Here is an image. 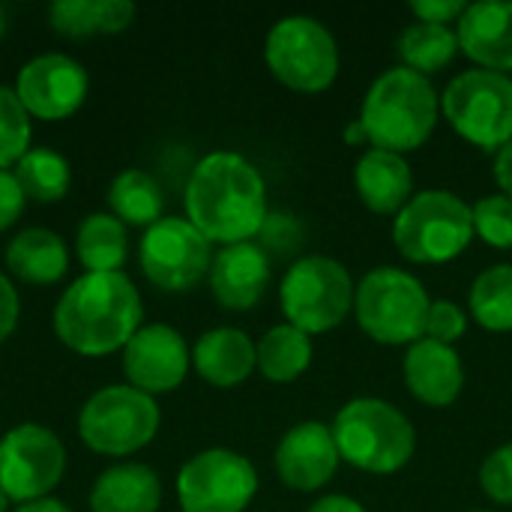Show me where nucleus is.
Listing matches in <instances>:
<instances>
[{"instance_id":"1","label":"nucleus","mask_w":512,"mask_h":512,"mask_svg":"<svg viewBox=\"0 0 512 512\" xmlns=\"http://www.w3.org/2000/svg\"><path fill=\"white\" fill-rule=\"evenodd\" d=\"M183 204L186 219L222 246L249 243L270 216L261 171L231 150H216L195 165Z\"/></svg>"},{"instance_id":"2","label":"nucleus","mask_w":512,"mask_h":512,"mask_svg":"<svg viewBox=\"0 0 512 512\" xmlns=\"http://www.w3.org/2000/svg\"><path fill=\"white\" fill-rule=\"evenodd\" d=\"M144 303L132 279L120 273H84L54 306L57 339L84 357H105L126 348L141 330Z\"/></svg>"},{"instance_id":"3","label":"nucleus","mask_w":512,"mask_h":512,"mask_svg":"<svg viewBox=\"0 0 512 512\" xmlns=\"http://www.w3.org/2000/svg\"><path fill=\"white\" fill-rule=\"evenodd\" d=\"M438 114L441 96L432 81L405 66H393L372 81L357 120L372 147L405 156L432 138Z\"/></svg>"},{"instance_id":"4","label":"nucleus","mask_w":512,"mask_h":512,"mask_svg":"<svg viewBox=\"0 0 512 512\" xmlns=\"http://www.w3.org/2000/svg\"><path fill=\"white\" fill-rule=\"evenodd\" d=\"M330 429L342 462L366 474H396L417 450L411 420L396 405L372 396L351 399Z\"/></svg>"},{"instance_id":"5","label":"nucleus","mask_w":512,"mask_h":512,"mask_svg":"<svg viewBox=\"0 0 512 512\" xmlns=\"http://www.w3.org/2000/svg\"><path fill=\"white\" fill-rule=\"evenodd\" d=\"M474 240V207L447 189L417 192L393 222V243L414 264H447Z\"/></svg>"},{"instance_id":"6","label":"nucleus","mask_w":512,"mask_h":512,"mask_svg":"<svg viewBox=\"0 0 512 512\" xmlns=\"http://www.w3.org/2000/svg\"><path fill=\"white\" fill-rule=\"evenodd\" d=\"M429 294L417 276L399 267L369 270L354 294L360 330L381 345H414L426 336Z\"/></svg>"},{"instance_id":"7","label":"nucleus","mask_w":512,"mask_h":512,"mask_svg":"<svg viewBox=\"0 0 512 512\" xmlns=\"http://www.w3.org/2000/svg\"><path fill=\"white\" fill-rule=\"evenodd\" d=\"M357 285L342 261L330 255H306L294 261L279 285L285 324L318 336L336 330L354 309Z\"/></svg>"},{"instance_id":"8","label":"nucleus","mask_w":512,"mask_h":512,"mask_svg":"<svg viewBox=\"0 0 512 512\" xmlns=\"http://www.w3.org/2000/svg\"><path fill=\"white\" fill-rule=\"evenodd\" d=\"M264 60L276 81L300 93H321L339 75V45L312 15L279 18L264 42Z\"/></svg>"},{"instance_id":"9","label":"nucleus","mask_w":512,"mask_h":512,"mask_svg":"<svg viewBox=\"0 0 512 512\" xmlns=\"http://www.w3.org/2000/svg\"><path fill=\"white\" fill-rule=\"evenodd\" d=\"M441 111L465 141L498 153L512 141V75L492 69L456 75L441 96Z\"/></svg>"},{"instance_id":"10","label":"nucleus","mask_w":512,"mask_h":512,"mask_svg":"<svg viewBox=\"0 0 512 512\" xmlns=\"http://www.w3.org/2000/svg\"><path fill=\"white\" fill-rule=\"evenodd\" d=\"M159 432V405L153 396L114 384L93 393L78 414L81 441L99 456H129L147 447Z\"/></svg>"},{"instance_id":"11","label":"nucleus","mask_w":512,"mask_h":512,"mask_svg":"<svg viewBox=\"0 0 512 512\" xmlns=\"http://www.w3.org/2000/svg\"><path fill=\"white\" fill-rule=\"evenodd\" d=\"M255 492V465L225 447L192 456L177 474V501L183 512H243Z\"/></svg>"},{"instance_id":"12","label":"nucleus","mask_w":512,"mask_h":512,"mask_svg":"<svg viewBox=\"0 0 512 512\" xmlns=\"http://www.w3.org/2000/svg\"><path fill=\"white\" fill-rule=\"evenodd\" d=\"M141 270L144 276L171 294L195 288L204 276H210L213 252L210 240L180 216H162L141 237Z\"/></svg>"},{"instance_id":"13","label":"nucleus","mask_w":512,"mask_h":512,"mask_svg":"<svg viewBox=\"0 0 512 512\" xmlns=\"http://www.w3.org/2000/svg\"><path fill=\"white\" fill-rule=\"evenodd\" d=\"M66 450L60 438L36 423H21L0 438V489L9 501L48 498L63 480Z\"/></svg>"},{"instance_id":"14","label":"nucleus","mask_w":512,"mask_h":512,"mask_svg":"<svg viewBox=\"0 0 512 512\" xmlns=\"http://www.w3.org/2000/svg\"><path fill=\"white\" fill-rule=\"evenodd\" d=\"M90 78L69 54H39L21 66L15 93L30 117L63 120L75 114L87 96Z\"/></svg>"},{"instance_id":"15","label":"nucleus","mask_w":512,"mask_h":512,"mask_svg":"<svg viewBox=\"0 0 512 512\" xmlns=\"http://www.w3.org/2000/svg\"><path fill=\"white\" fill-rule=\"evenodd\" d=\"M189 360L192 357L183 336L168 324L141 327L123 348V372L129 387L147 396L177 390L189 372Z\"/></svg>"},{"instance_id":"16","label":"nucleus","mask_w":512,"mask_h":512,"mask_svg":"<svg viewBox=\"0 0 512 512\" xmlns=\"http://www.w3.org/2000/svg\"><path fill=\"white\" fill-rule=\"evenodd\" d=\"M339 447L333 429L315 420L291 426L276 447V474L294 492H318L339 471Z\"/></svg>"},{"instance_id":"17","label":"nucleus","mask_w":512,"mask_h":512,"mask_svg":"<svg viewBox=\"0 0 512 512\" xmlns=\"http://www.w3.org/2000/svg\"><path fill=\"white\" fill-rule=\"evenodd\" d=\"M270 285V258L258 243L222 246L210 264V291L219 306L246 312L261 303Z\"/></svg>"},{"instance_id":"18","label":"nucleus","mask_w":512,"mask_h":512,"mask_svg":"<svg viewBox=\"0 0 512 512\" xmlns=\"http://www.w3.org/2000/svg\"><path fill=\"white\" fill-rule=\"evenodd\" d=\"M459 48L477 63V69L512 72V3L477 0L468 3L456 24Z\"/></svg>"},{"instance_id":"19","label":"nucleus","mask_w":512,"mask_h":512,"mask_svg":"<svg viewBox=\"0 0 512 512\" xmlns=\"http://www.w3.org/2000/svg\"><path fill=\"white\" fill-rule=\"evenodd\" d=\"M405 384L417 402L429 408H450L465 390V366L456 348L435 339H420L408 345Z\"/></svg>"},{"instance_id":"20","label":"nucleus","mask_w":512,"mask_h":512,"mask_svg":"<svg viewBox=\"0 0 512 512\" xmlns=\"http://www.w3.org/2000/svg\"><path fill=\"white\" fill-rule=\"evenodd\" d=\"M354 186L360 201L381 216H399L414 198V174L408 159L378 147H369L360 156L354 168Z\"/></svg>"},{"instance_id":"21","label":"nucleus","mask_w":512,"mask_h":512,"mask_svg":"<svg viewBox=\"0 0 512 512\" xmlns=\"http://www.w3.org/2000/svg\"><path fill=\"white\" fill-rule=\"evenodd\" d=\"M192 366L207 384L231 390L240 387L258 369V348L243 330L216 327L195 342Z\"/></svg>"},{"instance_id":"22","label":"nucleus","mask_w":512,"mask_h":512,"mask_svg":"<svg viewBox=\"0 0 512 512\" xmlns=\"http://www.w3.org/2000/svg\"><path fill=\"white\" fill-rule=\"evenodd\" d=\"M162 504V483L153 468L123 462L108 468L90 489L93 512H156Z\"/></svg>"},{"instance_id":"23","label":"nucleus","mask_w":512,"mask_h":512,"mask_svg":"<svg viewBox=\"0 0 512 512\" xmlns=\"http://www.w3.org/2000/svg\"><path fill=\"white\" fill-rule=\"evenodd\" d=\"M6 267L27 285H54L66 276L69 252L60 234L48 228H24L6 246Z\"/></svg>"},{"instance_id":"24","label":"nucleus","mask_w":512,"mask_h":512,"mask_svg":"<svg viewBox=\"0 0 512 512\" xmlns=\"http://www.w3.org/2000/svg\"><path fill=\"white\" fill-rule=\"evenodd\" d=\"M51 27L63 36L81 39L96 33H120L135 18L129 0H57L48 9Z\"/></svg>"},{"instance_id":"25","label":"nucleus","mask_w":512,"mask_h":512,"mask_svg":"<svg viewBox=\"0 0 512 512\" xmlns=\"http://www.w3.org/2000/svg\"><path fill=\"white\" fill-rule=\"evenodd\" d=\"M75 252L87 273H120L129 252L126 225L114 213H90L75 234Z\"/></svg>"},{"instance_id":"26","label":"nucleus","mask_w":512,"mask_h":512,"mask_svg":"<svg viewBox=\"0 0 512 512\" xmlns=\"http://www.w3.org/2000/svg\"><path fill=\"white\" fill-rule=\"evenodd\" d=\"M255 348H258V369L273 384L297 381L309 369L312 354H315L312 336L297 330V327H291V324L270 327Z\"/></svg>"},{"instance_id":"27","label":"nucleus","mask_w":512,"mask_h":512,"mask_svg":"<svg viewBox=\"0 0 512 512\" xmlns=\"http://www.w3.org/2000/svg\"><path fill=\"white\" fill-rule=\"evenodd\" d=\"M108 207L123 225H156L165 210L162 186L141 168H129L114 177L108 189Z\"/></svg>"},{"instance_id":"28","label":"nucleus","mask_w":512,"mask_h":512,"mask_svg":"<svg viewBox=\"0 0 512 512\" xmlns=\"http://www.w3.org/2000/svg\"><path fill=\"white\" fill-rule=\"evenodd\" d=\"M399 57L402 66L420 75H432L438 69H444L447 63H453V57L462 51L459 48V36L453 27L444 24H429V21H414L402 30L399 42Z\"/></svg>"},{"instance_id":"29","label":"nucleus","mask_w":512,"mask_h":512,"mask_svg":"<svg viewBox=\"0 0 512 512\" xmlns=\"http://www.w3.org/2000/svg\"><path fill=\"white\" fill-rule=\"evenodd\" d=\"M12 174H15L24 198H33L39 204L60 201L69 192V183H72L69 162L57 150H48V147L27 150Z\"/></svg>"},{"instance_id":"30","label":"nucleus","mask_w":512,"mask_h":512,"mask_svg":"<svg viewBox=\"0 0 512 512\" xmlns=\"http://www.w3.org/2000/svg\"><path fill=\"white\" fill-rule=\"evenodd\" d=\"M468 309L483 330L510 333L512 330V264L483 270L468 297Z\"/></svg>"},{"instance_id":"31","label":"nucleus","mask_w":512,"mask_h":512,"mask_svg":"<svg viewBox=\"0 0 512 512\" xmlns=\"http://www.w3.org/2000/svg\"><path fill=\"white\" fill-rule=\"evenodd\" d=\"M30 114L21 105L18 93L12 87L0 84V171L15 168L21 156L30 150Z\"/></svg>"},{"instance_id":"32","label":"nucleus","mask_w":512,"mask_h":512,"mask_svg":"<svg viewBox=\"0 0 512 512\" xmlns=\"http://www.w3.org/2000/svg\"><path fill=\"white\" fill-rule=\"evenodd\" d=\"M474 234L495 249H512V198H480L474 204Z\"/></svg>"},{"instance_id":"33","label":"nucleus","mask_w":512,"mask_h":512,"mask_svg":"<svg viewBox=\"0 0 512 512\" xmlns=\"http://www.w3.org/2000/svg\"><path fill=\"white\" fill-rule=\"evenodd\" d=\"M480 489L489 501L512 507V444L492 450L480 465Z\"/></svg>"},{"instance_id":"34","label":"nucleus","mask_w":512,"mask_h":512,"mask_svg":"<svg viewBox=\"0 0 512 512\" xmlns=\"http://www.w3.org/2000/svg\"><path fill=\"white\" fill-rule=\"evenodd\" d=\"M465 330H468V315H465V309L459 303H453V300H432L423 339H435V342L453 348L465 336Z\"/></svg>"},{"instance_id":"35","label":"nucleus","mask_w":512,"mask_h":512,"mask_svg":"<svg viewBox=\"0 0 512 512\" xmlns=\"http://www.w3.org/2000/svg\"><path fill=\"white\" fill-rule=\"evenodd\" d=\"M468 3L465 0H414L411 12L417 15V21H429V24H459V18L465 15Z\"/></svg>"},{"instance_id":"36","label":"nucleus","mask_w":512,"mask_h":512,"mask_svg":"<svg viewBox=\"0 0 512 512\" xmlns=\"http://www.w3.org/2000/svg\"><path fill=\"white\" fill-rule=\"evenodd\" d=\"M24 192L15 180L12 171H0V231H6L9 225L18 222L21 210H24Z\"/></svg>"},{"instance_id":"37","label":"nucleus","mask_w":512,"mask_h":512,"mask_svg":"<svg viewBox=\"0 0 512 512\" xmlns=\"http://www.w3.org/2000/svg\"><path fill=\"white\" fill-rule=\"evenodd\" d=\"M21 315V303H18V291L15 285L0 273V342H6L18 324Z\"/></svg>"},{"instance_id":"38","label":"nucleus","mask_w":512,"mask_h":512,"mask_svg":"<svg viewBox=\"0 0 512 512\" xmlns=\"http://www.w3.org/2000/svg\"><path fill=\"white\" fill-rule=\"evenodd\" d=\"M495 180L501 186V195L512 198V141L495 153Z\"/></svg>"},{"instance_id":"39","label":"nucleus","mask_w":512,"mask_h":512,"mask_svg":"<svg viewBox=\"0 0 512 512\" xmlns=\"http://www.w3.org/2000/svg\"><path fill=\"white\" fill-rule=\"evenodd\" d=\"M306 512H366V507L360 501L348 498V495H324Z\"/></svg>"},{"instance_id":"40","label":"nucleus","mask_w":512,"mask_h":512,"mask_svg":"<svg viewBox=\"0 0 512 512\" xmlns=\"http://www.w3.org/2000/svg\"><path fill=\"white\" fill-rule=\"evenodd\" d=\"M15 512H72L63 501H57V498H39V501H27V504H18V510Z\"/></svg>"},{"instance_id":"41","label":"nucleus","mask_w":512,"mask_h":512,"mask_svg":"<svg viewBox=\"0 0 512 512\" xmlns=\"http://www.w3.org/2000/svg\"><path fill=\"white\" fill-rule=\"evenodd\" d=\"M345 144H369V135H366V129H363L360 120H351V123H348V129H345Z\"/></svg>"},{"instance_id":"42","label":"nucleus","mask_w":512,"mask_h":512,"mask_svg":"<svg viewBox=\"0 0 512 512\" xmlns=\"http://www.w3.org/2000/svg\"><path fill=\"white\" fill-rule=\"evenodd\" d=\"M6 33V9H3V3H0V36Z\"/></svg>"},{"instance_id":"43","label":"nucleus","mask_w":512,"mask_h":512,"mask_svg":"<svg viewBox=\"0 0 512 512\" xmlns=\"http://www.w3.org/2000/svg\"><path fill=\"white\" fill-rule=\"evenodd\" d=\"M9 510V498H6V492L0 489V512H6Z\"/></svg>"},{"instance_id":"44","label":"nucleus","mask_w":512,"mask_h":512,"mask_svg":"<svg viewBox=\"0 0 512 512\" xmlns=\"http://www.w3.org/2000/svg\"><path fill=\"white\" fill-rule=\"evenodd\" d=\"M474 512H492V510H474Z\"/></svg>"}]
</instances>
